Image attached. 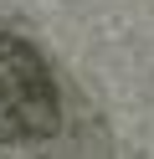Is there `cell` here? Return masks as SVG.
<instances>
[{"instance_id":"cell-1","label":"cell","mask_w":154,"mask_h":159,"mask_svg":"<svg viewBox=\"0 0 154 159\" xmlns=\"http://www.w3.org/2000/svg\"><path fill=\"white\" fill-rule=\"evenodd\" d=\"M62 123L57 82L41 52L21 36H0V144H41Z\"/></svg>"}]
</instances>
